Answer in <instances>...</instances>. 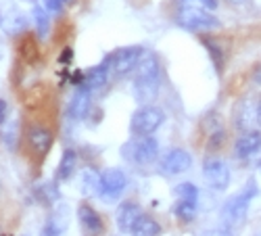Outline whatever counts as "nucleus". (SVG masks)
Segmentation results:
<instances>
[{"label":"nucleus","instance_id":"1","mask_svg":"<svg viewBox=\"0 0 261 236\" xmlns=\"http://www.w3.org/2000/svg\"><path fill=\"white\" fill-rule=\"evenodd\" d=\"M159 92V61L153 53H144L134 75V96L138 102L155 100Z\"/></svg>","mask_w":261,"mask_h":236},{"label":"nucleus","instance_id":"2","mask_svg":"<svg viewBox=\"0 0 261 236\" xmlns=\"http://www.w3.org/2000/svg\"><path fill=\"white\" fill-rule=\"evenodd\" d=\"M257 195H259V188H257L255 180L251 178V180L245 184V188H243L241 192H236V195L222 207V218H224L226 226H230V228L243 226V222H245V218H247V211H249V205H251V201H253Z\"/></svg>","mask_w":261,"mask_h":236},{"label":"nucleus","instance_id":"3","mask_svg":"<svg viewBox=\"0 0 261 236\" xmlns=\"http://www.w3.org/2000/svg\"><path fill=\"white\" fill-rule=\"evenodd\" d=\"M178 25H182L184 30L190 32H209V30H217L222 23L220 19L213 17L211 13H207L205 9H199L197 5H190V3H182L178 15H176Z\"/></svg>","mask_w":261,"mask_h":236},{"label":"nucleus","instance_id":"4","mask_svg":"<svg viewBox=\"0 0 261 236\" xmlns=\"http://www.w3.org/2000/svg\"><path fill=\"white\" fill-rule=\"evenodd\" d=\"M121 155L127 161L136 163V165H148V163H153L159 155V142L150 134L148 136H136L134 140L123 144Z\"/></svg>","mask_w":261,"mask_h":236},{"label":"nucleus","instance_id":"5","mask_svg":"<svg viewBox=\"0 0 261 236\" xmlns=\"http://www.w3.org/2000/svg\"><path fill=\"white\" fill-rule=\"evenodd\" d=\"M163 121H165V113L159 109V107L144 104L132 115L129 130H132L134 136H148V134L157 132Z\"/></svg>","mask_w":261,"mask_h":236},{"label":"nucleus","instance_id":"6","mask_svg":"<svg viewBox=\"0 0 261 236\" xmlns=\"http://www.w3.org/2000/svg\"><path fill=\"white\" fill-rule=\"evenodd\" d=\"M146 50L140 48V46H125V48H119L115 50L113 55H109V59H111V71L115 75H127V73H132L136 67H138V63L142 59Z\"/></svg>","mask_w":261,"mask_h":236},{"label":"nucleus","instance_id":"7","mask_svg":"<svg viewBox=\"0 0 261 236\" xmlns=\"http://www.w3.org/2000/svg\"><path fill=\"white\" fill-rule=\"evenodd\" d=\"M127 186V178L121 169L117 167H111V169H107L105 174L100 176V199L107 201V203H113L121 197V192L125 190Z\"/></svg>","mask_w":261,"mask_h":236},{"label":"nucleus","instance_id":"8","mask_svg":"<svg viewBox=\"0 0 261 236\" xmlns=\"http://www.w3.org/2000/svg\"><path fill=\"white\" fill-rule=\"evenodd\" d=\"M203 176L213 190H226L230 184V167L222 159H205L203 163Z\"/></svg>","mask_w":261,"mask_h":236},{"label":"nucleus","instance_id":"9","mask_svg":"<svg viewBox=\"0 0 261 236\" xmlns=\"http://www.w3.org/2000/svg\"><path fill=\"white\" fill-rule=\"evenodd\" d=\"M190 167H192V155L188 151H184V148H173L159 163L161 174H165V176H180L184 171H188Z\"/></svg>","mask_w":261,"mask_h":236},{"label":"nucleus","instance_id":"10","mask_svg":"<svg viewBox=\"0 0 261 236\" xmlns=\"http://www.w3.org/2000/svg\"><path fill=\"white\" fill-rule=\"evenodd\" d=\"M109 71H111V59L109 57H105V61L100 63V65H96V67H92L88 73H84V82H82V88H86V90H98V88H102V86L107 84V80H109Z\"/></svg>","mask_w":261,"mask_h":236},{"label":"nucleus","instance_id":"11","mask_svg":"<svg viewBox=\"0 0 261 236\" xmlns=\"http://www.w3.org/2000/svg\"><path fill=\"white\" fill-rule=\"evenodd\" d=\"M28 142L30 146L34 148L36 153L40 155H46L50 151V146L55 142V136L50 130H46V127H42V125H32L30 130H28Z\"/></svg>","mask_w":261,"mask_h":236},{"label":"nucleus","instance_id":"12","mask_svg":"<svg viewBox=\"0 0 261 236\" xmlns=\"http://www.w3.org/2000/svg\"><path fill=\"white\" fill-rule=\"evenodd\" d=\"M259 148H261V134L249 130V132L238 136V140L234 144V155L238 159H249L251 155H255L259 151Z\"/></svg>","mask_w":261,"mask_h":236},{"label":"nucleus","instance_id":"13","mask_svg":"<svg viewBox=\"0 0 261 236\" xmlns=\"http://www.w3.org/2000/svg\"><path fill=\"white\" fill-rule=\"evenodd\" d=\"M140 216H142V211H140V207L136 203H129V201L121 203L119 209H117V213H115L117 228L121 232H132V228H134V224L138 222Z\"/></svg>","mask_w":261,"mask_h":236},{"label":"nucleus","instance_id":"14","mask_svg":"<svg viewBox=\"0 0 261 236\" xmlns=\"http://www.w3.org/2000/svg\"><path fill=\"white\" fill-rule=\"evenodd\" d=\"M77 218H80V224L84 226V230H88L90 234H100L105 230L102 218L96 213V209H92L88 203H84V205L77 207Z\"/></svg>","mask_w":261,"mask_h":236},{"label":"nucleus","instance_id":"15","mask_svg":"<svg viewBox=\"0 0 261 236\" xmlns=\"http://www.w3.org/2000/svg\"><path fill=\"white\" fill-rule=\"evenodd\" d=\"M90 104H92V100H90V90L80 88V90L73 94L71 102H69V117L75 119V121L84 119L86 115L90 113Z\"/></svg>","mask_w":261,"mask_h":236},{"label":"nucleus","instance_id":"16","mask_svg":"<svg viewBox=\"0 0 261 236\" xmlns=\"http://www.w3.org/2000/svg\"><path fill=\"white\" fill-rule=\"evenodd\" d=\"M75 163H77V153L73 148H65L61 155V161H59V167H57V180L59 182L69 180L75 171Z\"/></svg>","mask_w":261,"mask_h":236},{"label":"nucleus","instance_id":"17","mask_svg":"<svg viewBox=\"0 0 261 236\" xmlns=\"http://www.w3.org/2000/svg\"><path fill=\"white\" fill-rule=\"evenodd\" d=\"M134 236H159L161 234V226L148 216H140L138 222L132 228Z\"/></svg>","mask_w":261,"mask_h":236},{"label":"nucleus","instance_id":"18","mask_svg":"<svg viewBox=\"0 0 261 236\" xmlns=\"http://www.w3.org/2000/svg\"><path fill=\"white\" fill-rule=\"evenodd\" d=\"M82 190H84V195H88V197H92V195H98L100 192V176L96 174L94 169H86L84 174H82Z\"/></svg>","mask_w":261,"mask_h":236},{"label":"nucleus","instance_id":"19","mask_svg":"<svg viewBox=\"0 0 261 236\" xmlns=\"http://www.w3.org/2000/svg\"><path fill=\"white\" fill-rule=\"evenodd\" d=\"M36 195H38V199H40L42 205H55V203L59 201V197H61L57 184H53V182L40 184V186L36 188Z\"/></svg>","mask_w":261,"mask_h":236},{"label":"nucleus","instance_id":"20","mask_svg":"<svg viewBox=\"0 0 261 236\" xmlns=\"http://www.w3.org/2000/svg\"><path fill=\"white\" fill-rule=\"evenodd\" d=\"M34 15V21H36V30H38V38L40 40H44L48 36V30H50V19L46 15V11L42 9V7H34L32 11Z\"/></svg>","mask_w":261,"mask_h":236},{"label":"nucleus","instance_id":"21","mask_svg":"<svg viewBox=\"0 0 261 236\" xmlns=\"http://www.w3.org/2000/svg\"><path fill=\"white\" fill-rule=\"evenodd\" d=\"M176 197L178 201H188V203H197L199 201V188L192 182H182L176 186Z\"/></svg>","mask_w":261,"mask_h":236},{"label":"nucleus","instance_id":"22","mask_svg":"<svg viewBox=\"0 0 261 236\" xmlns=\"http://www.w3.org/2000/svg\"><path fill=\"white\" fill-rule=\"evenodd\" d=\"M173 213L182 220V222H192L197 218V203H188V201H178L173 207Z\"/></svg>","mask_w":261,"mask_h":236},{"label":"nucleus","instance_id":"23","mask_svg":"<svg viewBox=\"0 0 261 236\" xmlns=\"http://www.w3.org/2000/svg\"><path fill=\"white\" fill-rule=\"evenodd\" d=\"M203 44L207 46V50H209V55L213 59V65H215L217 73H222V67H224V53H222V48L217 46L213 40H209V38H203Z\"/></svg>","mask_w":261,"mask_h":236},{"label":"nucleus","instance_id":"24","mask_svg":"<svg viewBox=\"0 0 261 236\" xmlns=\"http://www.w3.org/2000/svg\"><path fill=\"white\" fill-rule=\"evenodd\" d=\"M63 228H65V220H59L57 216L53 220H48L42 228V234L40 236H61L63 234Z\"/></svg>","mask_w":261,"mask_h":236},{"label":"nucleus","instance_id":"25","mask_svg":"<svg viewBox=\"0 0 261 236\" xmlns=\"http://www.w3.org/2000/svg\"><path fill=\"white\" fill-rule=\"evenodd\" d=\"M19 50H21V57H23L25 61H30V63H32V61L38 57V53H36V46H34V38H25L23 42H21Z\"/></svg>","mask_w":261,"mask_h":236},{"label":"nucleus","instance_id":"26","mask_svg":"<svg viewBox=\"0 0 261 236\" xmlns=\"http://www.w3.org/2000/svg\"><path fill=\"white\" fill-rule=\"evenodd\" d=\"M224 142H226V132L224 130H215L213 134H209L207 148H209V151H217V148H220Z\"/></svg>","mask_w":261,"mask_h":236},{"label":"nucleus","instance_id":"27","mask_svg":"<svg viewBox=\"0 0 261 236\" xmlns=\"http://www.w3.org/2000/svg\"><path fill=\"white\" fill-rule=\"evenodd\" d=\"M243 109V117H249V104L247 102H243V104H238ZM253 123V119H241V117H236V125L241 127V130H247V127Z\"/></svg>","mask_w":261,"mask_h":236},{"label":"nucleus","instance_id":"28","mask_svg":"<svg viewBox=\"0 0 261 236\" xmlns=\"http://www.w3.org/2000/svg\"><path fill=\"white\" fill-rule=\"evenodd\" d=\"M44 7L48 13H61L65 7V0H44Z\"/></svg>","mask_w":261,"mask_h":236},{"label":"nucleus","instance_id":"29","mask_svg":"<svg viewBox=\"0 0 261 236\" xmlns=\"http://www.w3.org/2000/svg\"><path fill=\"white\" fill-rule=\"evenodd\" d=\"M71 61H73V48H65L63 55L59 57V63L61 65H67V63H71Z\"/></svg>","mask_w":261,"mask_h":236},{"label":"nucleus","instance_id":"30","mask_svg":"<svg viewBox=\"0 0 261 236\" xmlns=\"http://www.w3.org/2000/svg\"><path fill=\"white\" fill-rule=\"evenodd\" d=\"M7 121V102L0 98V123H5Z\"/></svg>","mask_w":261,"mask_h":236},{"label":"nucleus","instance_id":"31","mask_svg":"<svg viewBox=\"0 0 261 236\" xmlns=\"http://www.w3.org/2000/svg\"><path fill=\"white\" fill-rule=\"evenodd\" d=\"M255 119H257V123L261 125V96H259V100H257V104H255Z\"/></svg>","mask_w":261,"mask_h":236},{"label":"nucleus","instance_id":"32","mask_svg":"<svg viewBox=\"0 0 261 236\" xmlns=\"http://www.w3.org/2000/svg\"><path fill=\"white\" fill-rule=\"evenodd\" d=\"M199 3L203 5V7H207V9H217V0H199Z\"/></svg>","mask_w":261,"mask_h":236},{"label":"nucleus","instance_id":"33","mask_svg":"<svg viewBox=\"0 0 261 236\" xmlns=\"http://www.w3.org/2000/svg\"><path fill=\"white\" fill-rule=\"evenodd\" d=\"M253 82H255L257 86H261V65H259V67L253 71Z\"/></svg>","mask_w":261,"mask_h":236},{"label":"nucleus","instance_id":"34","mask_svg":"<svg viewBox=\"0 0 261 236\" xmlns=\"http://www.w3.org/2000/svg\"><path fill=\"white\" fill-rule=\"evenodd\" d=\"M67 3H71V0H65V5H67Z\"/></svg>","mask_w":261,"mask_h":236},{"label":"nucleus","instance_id":"35","mask_svg":"<svg viewBox=\"0 0 261 236\" xmlns=\"http://www.w3.org/2000/svg\"><path fill=\"white\" fill-rule=\"evenodd\" d=\"M0 23H3V15H0Z\"/></svg>","mask_w":261,"mask_h":236},{"label":"nucleus","instance_id":"36","mask_svg":"<svg viewBox=\"0 0 261 236\" xmlns=\"http://www.w3.org/2000/svg\"><path fill=\"white\" fill-rule=\"evenodd\" d=\"M0 236H3V228H0Z\"/></svg>","mask_w":261,"mask_h":236}]
</instances>
